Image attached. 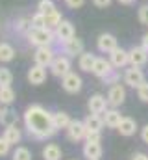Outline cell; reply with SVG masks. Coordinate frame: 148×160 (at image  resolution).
Returning a JSON list of instances; mask_svg holds the SVG:
<instances>
[{
    "instance_id": "obj_17",
    "label": "cell",
    "mask_w": 148,
    "mask_h": 160,
    "mask_svg": "<svg viewBox=\"0 0 148 160\" xmlns=\"http://www.w3.org/2000/svg\"><path fill=\"white\" fill-rule=\"evenodd\" d=\"M83 157L87 160H100V157H102L100 142H85L83 143Z\"/></svg>"
},
{
    "instance_id": "obj_30",
    "label": "cell",
    "mask_w": 148,
    "mask_h": 160,
    "mask_svg": "<svg viewBox=\"0 0 148 160\" xmlns=\"http://www.w3.org/2000/svg\"><path fill=\"white\" fill-rule=\"evenodd\" d=\"M56 9V4H54V0H39L37 2V11H41V13H50V11H54Z\"/></svg>"
},
{
    "instance_id": "obj_5",
    "label": "cell",
    "mask_w": 148,
    "mask_h": 160,
    "mask_svg": "<svg viewBox=\"0 0 148 160\" xmlns=\"http://www.w3.org/2000/svg\"><path fill=\"white\" fill-rule=\"evenodd\" d=\"M54 58H56V52H54L52 45H48V47H37L35 50H34V62H35L37 65H41V67H50V63L54 62Z\"/></svg>"
},
{
    "instance_id": "obj_28",
    "label": "cell",
    "mask_w": 148,
    "mask_h": 160,
    "mask_svg": "<svg viewBox=\"0 0 148 160\" xmlns=\"http://www.w3.org/2000/svg\"><path fill=\"white\" fill-rule=\"evenodd\" d=\"M44 21H46V28L56 30V26L63 21V17H61V13H59L58 9H54V11H50V13L44 15Z\"/></svg>"
},
{
    "instance_id": "obj_14",
    "label": "cell",
    "mask_w": 148,
    "mask_h": 160,
    "mask_svg": "<svg viewBox=\"0 0 148 160\" xmlns=\"http://www.w3.org/2000/svg\"><path fill=\"white\" fill-rule=\"evenodd\" d=\"M61 47H63V52H65L69 58H76V56H80V54H83V52H85L83 41L78 39V38H72V39L65 41Z\"/></svg>"
},
{
    "instance_id": "obj_4",
    "label": "cell",
    "mask_w": 148,
    "mask_h": 160,
    "mask_svg": "<svg viewBox=\"0 0 148 160\" xmlns=\"http://www.w3.org/2000/svg\"><path fill=\"white\" fill-rule=\"evenodd\" d=\"M145 82H146V77H145V71H143L141 67L130 65V69L124 71V84H126V86L137 89V88H139L141 84H145Z\"/></svg>"
},
{
    "instance_id": "obj_20",
    "label": "cell",
    "mask_w": 148,
    "mask_h": 160,
    "mask_svg": "<svg viewBox=\"0 0 148 160\" xmlns=\"http://www.w3.org/2000/svg\"><path fill=\"white\" fill-rule=\"evenodd\" d=\"M95 60L96 56L93 52H83L78 56V69H81L83 73H91L93 71V65H95Z\"/></svg>"
},
{
    "instance_id": "obj_44",
    "label": "cell",
    "mask_w": 148,
    "mask_h": 160,
    "mask_svg": "<svg viewBox=\"0 0 148 160\" xmlns=\"http://www.w3.org/2000/svg\"><path fill=\"white\" fill-rule=\"evenodd\" d=\"M118 2H120V4H124V6H130V4H133L135 0H118Z\"/></svg>"
},
{
    "instance_id": "obj_21",
    "label": "cell",
    "mask_w": 148,
    "mask_h": 160,
    "mask_svg": "<svg viewBox=\"0 0 148 160\" xmlns=\"http://www.w3.org/2000/svg\"><path fill=\"white\" fill-rule=\"evenodd\" d=\"M15 58V47L7 41H0V63H9Z\"/></svg>"
},
{
    "instance_id": "obj_45",
    "label": "cell",
    "mask_w": 148,
    "mask_h": 160,
    "mask_svg": "<svg viewBox=\"0 0 148 160\" xmlns=\"http://www.w3.org/2000/svg\"><path fill=\"white\" fill-rule=\"evenodd\" d=\"M0 112H2V108H0Z\"/></svg>"
},
{
    "instance_id": "obj_38",
    "label": "cell",
    "mask_w": 148,
    "mask_h": 160,
    "mask_svg": "<svg viewBox=\"0 0 148 160\" xmlns=\"http://www.w3.org/2000/svg\"><path fill=\"white\" fill-rule=\"evenodd\" d=\"M9 147H11V145H9L4 138H0V157H6V155L9 153Z\"/></svg>"
},
{
    "instance_id": "obj_2",
    "label": "cell",
    "mask_w": 148,
    "mask_h": 160,
    "mask_svg": "<svg viewBox=\"0 0 148 160\" xmlns=\"http://www.w3.org/2000/svg\"><path fill=\"white\" fill-rule=\"evenodd\" d=\"M26 39L30 45H34V47H48V45H52V43H56V34H54V30H50V28H30L28 30V34H26Z\"/></svg>"
},
{
    "instance_id": "obj_1",
    "label": "cell",
    "mask_w": 148,
    "mask_h": 160,
    "mask_svg": "<svg viewBox=\"0 0 148 160\" xmlns=\"http://www.w3.org/2000/svg\"><path fill=\"white\" fill-rule=\"evenodd\" d=\"M24 127L28 130V134L35 140H46V138H52L58 128L54 127V119H52V114L43 108L41 104H32L26 108L24 112Z\"/></svg>"
},
{
    "instance_id": "obj_33",
    "label": "cell",
    "mask_w": 148,
    "mask_h": 160,
    "mask_svg": "<svg viewBox=\"0 0 148 160\" xmlns=\"http://www.w3.org/2000/svg\"><path fill=\"white\" fill-rule=\"evenodd\" d=\"M13 160H32V153L26 147H17L13 151Z\"/></svg>"
},
{
    "instance_id": "obj_40",
    "label": "cell",
    "mask_w": 148,
    "mask_h": 160,
    "mask_svg": "<svg viewBox=\"0 0 148 160\" xmlns=\"http://www.w3.org/2000/svg\"><path fill=\"white\" fill-rule=\"evenodd\" d=\"M111 2H113V0H93V4H95L96 8H108Z\"/></svg>"
},
{
    "instance_id": "obj_9",
    "label": "cell",
    "mask_w": 148,
    "mask_h": 160,
    "mask_svg": "<svg viewBox=\"0 0 148 160\" xmlns=\"http://www.w3.org/2000/svg\"><path fill=\"white\" fill-rule=\"evenodd\" d=\"M85 134H87V128H85L83 121L72 119L71 125L67 127V138L71 142H81V140H85Z\"/></svg>"
},
{
    "instance_id": "obj_34",
    "label": "cell",
    "mask_w": 148,
    "mask_h": 160,
    "mask_svg": "<svg viewBox=\"0 0 148 160\" xmlns=\"http://www.w3.org/2000/svg\"><path fill=\"white\" fill-rule=\"evenodd\" d=\"M137 17H139V22H141V24H146L148 26V4H143V6L139 8Z\"/></svg>"
},
{
    "instance_id": "obj_24",
    "label": "cell",
    "mask_w": 148,
    "mask_h": 160,
    "mask_svg": "<svg viewBox=\"0 0 148 160\" xmlns=\"http://www.w3.org/2000/svg\"><path fill=\"white\" fill-rule=\"evenodd\" d=\"M63 153H61V147L58 143H46L44 149H43V158L44 160H61Z\"/></svg>"
},
{
    "instance_id": "obj_6",
    "label": "cell",
    "mask_w": 148,
    "mask_h": 160,
    "mask_svg": "<svg viewBox=\"0 0 148 160\" xmlns=\"http://www.w3.org/2000/svg\"><path fill=\"white\" fill-rule=\"evenodd\" d=\"M54 34H56V41H58V43H61V45H63L65 41L76 38V30H74L72 22H71V21H67V19H63V21L56 26Z\"/></svg>"
},
{
    "instance_id": "obj_18",
    "label": "cell",
    "mask_w": 148,
    "mask_h": 160,
    "mask_svg": "<svg viewBox=\"0 0 148 160\" xmlns=\"http://www.w3.org/2000/svg\"><path fill=\"white\" fill-rule=\"evenodd\" d=\"M102 118H104V125L106 127H109V128H118V125H120V121H122V114L117 110V108H108L104 114H102Z\"/></svg>"
},
{
    "instance_id": "obj_25",
    "label": "cell",
    "mask_w": 148,
    "mask_h": 160,
    "mask_svg": "<svg viewBox=\"0 0 148 160\" xmlns=\"http://www.w3.org/2000/svg\"><path fill=\"white\" fill-rule=\"evenodd\" d=\"M2 138H4L9 145H17V143L21 142L22 134H21V130L17 128V125H13V127H6V130H4V134H2Z\"/></svg>"
},
{
    "instance_id": "obj_19",
    "label": "cell",
    "mask_w": 148,
    "mask_h": 160,
    "mask_svg": "<svg viewBox=\"0 0 148 160\" xmlns=\"http://www.w3.org/2000/svg\"><path fill=\"white\" fill-rule=\"evenodd\" d=\"M117 130L120 132V136L130 138V136H133L137 132V121L132 119V118H122V121H120V125H118Z\"/></svg>"
},
{
    "instance_id": "obj_23",
    "label": "cell",
    "mask_w": 148,
    "mask_h": 160,
    "mask_svg": "<svg viewBox=\"0 0 148 160\" xmlns=\"http://www.w3.org/2000/svg\"><path fill=\"white\" fill-rule=\"evenodd\" d=\"M17 121H19V116H17L15 110H11L9 106L2 108V112H0V125H4V127H13V125H17Z\"/></svg>"
},
{
    "instance_id": "obj_10",
    "label": "cell",
    "mask_w": 148,
    "mask_h": 160,
    "mask_svg": "<svg viewBox=\"0 0 148 160\" xmlns=\"http://www.w3.org/2000/svg\"><path fill=\"white\" fill-rule=\"evenodd\" d=\"M126 101V88L122 86V84H113L109 88V91H108V102H109L113 108H117V106H120L122 102Z\"/></svg>"
},
{
    "instance_id": "obj_13",
    "label": "cell",
    "mask_w": 148,
    "mask_h": 160,
    "mask_svg": "<svg viewBox=\"0 0 148 160\" xmlns=\"http://www.w3.org/2000/svg\"><path fill=\"white\" fill-rule=\"evenodd\" d=\"M109 62L113 63V67H115V69H122V67L130 65V54H128V50H124V48L117 47V48L109 54Z\"/></svg>"
},
{
    "instance_id": "obj_22",
    "label": "cell",
    "mask_w": 148,
    "mask_h": 160,
    "mask_svg": "<svg viewBox=\"0 0 148 160\" xmlns=\"http://www.w3.org/2000/svg\"><path fill=\"white\" fill-rule=\"evenodd\" d=\"M85 128L87 130H96V132H102V127H104V118L100 114H89L85 118Z\"/></svg>"
},
{
    "instance_id": "obj_8",
    "label": "cell",
    "mask_w": 148,
    "mask_h": 160,
    "mask_svg": "<svg viewBox=\"0 0 148 160\" xmlns=\"http://www.w3.org/2000/svg\"><path fill=\"white\" fill-rule=\"evenodd\" d=\"M81 86H83V80H81L80 75H76L74 71L67 73V75L61 78V88H63L67 93H78V91L81 89Z\"/></svg>"
},
{
    "instance_id": "obj_16",
    "label": "cell",
    "mask_w": 148,
    "mask_h": 160,
    "mask_svg": "<svg viewBox=\"0 0 148 160\" xmlns=\"http://www.w3.org/2000/svg\"><path fill=\"white\" fill-rule=\"evenodd\" d=\"M113 69H115V67H113V63H111L109 60H106V58H96L91 73H93L95 77H98V78H104L106 75H109Z\"/></svg>"
},
{
    "instance_id": "obj_27",
    "label": "cell",
    "mask_w": 148,
    "mask_h": 160,
    "mask_svg": "<svg viewBox=\"0 0 148 160\" xmlns=\"http://www.w3.org/2000/svg\"><path fill=\"white\" fill-rule=\"evenodd\" d=\"M15 102V91L11 86H0V104L9 106Z\"/></svg>"
},
{
    "instance_id": "obj_32",
    "label": "cell",
    "mask_w": 148,
    "mask_h": 160,
    "mask_svg": "<svg viewBox=\"0 0 148 160\" xmlns=\"http://www.w3.org/2000/svg\"><path fill=\"white\" fill-rule=\"evenodd\" d=\"M30 21H32V26H34V28H46L44 13H41V11H35V13L30 17Z\"/></svg>"
},
{
    "instance_id": "obj_7",
    "label": "cell",
    "mask_w": 148,
    "mask_h": 160,
    "mask_svg": "<svg viewBox=\"0 0 148 160\" xmlns=\"http://www.w3.org/2000/svg\"><path fill=\"white\" fill-rule=\"evenodd\" d=\"M108 97L106 95H102V93H95V95H91L89 97V101H87V108H89V112L91 114H104L106 110H108Z\"/></svg>"
},
{
    "instance_id": "obj_31",
    "label": "cell",
    "mask_w": 148,
    "mask_h": 160,
    "mask_svg": "<svg viewBox=\"0 0 148 160\" xmlns=\"http://www.w3.org/2000/svg\"><path fill=\"white\" fill-rule=\"evenodd\" d=\"M13 84V73L7 67H0V86H11Z\"/></svg>"
},
{
    "instance_id": "obj_11",
    "label": "cell",
    "mask_w": 148,
    "mask_h": 160,
    "mask_svg": "<svg viewBox=\"0 0 148 160\" xmlns=\"http://www.w3.org/2000/svg\"><path fill=\"white\" fill-rule=\"evenodd\" d=\"M117 47H118V43H117V38L113 34H100L96 39V48L102 54H111Z\"/></svg>"
},
{
    "instance_id": "obj_42",
    "label": "cell",
    "mask_w": 148,
    "mask_h": 160,
    "mask_svg": "<svg viewBox=\"0 0 148 160\" xmlns=\"http://www.w3.org/2000/svg\"><path fill=\"white\" fill-rule=\"evenodd\" d=\"M132 160H148V155H145V153H135L132 157Z\"/></svg>"
},
{
    "instance_id": "obj_43",
    "label": "cell",
    "mask_w": 148,
    "mask_h": 160,
    "mask_svg": "<svg viewBox=\"0 0 148 160\" xmlns=\"http://www.w3.org/2000/svg\"><path fill=\"white\" fill-rule=\"evenodd\" d=\"M141 47H145V48L148 50V34H145V36H143V45H141Z\"/></svg>"
},
{
    "instance_id": "obj_35",
    "label": "cell",
    "mask_w": 148,
    "mask_h": 160,
    "mask_svg": "<svg viewBox=\"0 0 148 160\" xmlns=\"http://www.w3.org/2000/svg\"><path fill=\"white\" fill-rule=\"evenodd\" d=\"M137 97H139L143 102H148V82L141 84V86L137 88Z\"/></svg>"
},
{
    "instance_id": "obj_3",
    "label": "cell",
    "mask_w": 148,
    "mask_h": 160,
    "mask_svg": "<svg viewBox=\"0 0 148 160\" xmlns=\"http://www.w3.org/2000/svg\"><path fill=\"white\" fill-rule=\"evenodd\" d=\"M48 69H50V73H52L54 77L63 78L67 73H71V69H72V62H71V58H69L67 54H59V56L54 58V62L50 63Z\"/></svg>"
},
{
    "instance_id": "obj_12",
    "label": "cell",
    "mask_w": 148,
    "mask_h": 160,
    "mask_svg": "<svg viewBox=\"0 0 148 160\" xmlns=\"http://www.w3.org/2000/svg\"><path fill=\"white\" fill-rule=\"evenodd\" d=\"M130 54V65L133 67H143L148 63V50L145 47H133L128 50Z\"/></svg>"
},
{
    "instance_id": "obj_39",
    "label": "cell",
    "mask_w": 148,
    "mask_h": 160,
    "mask_svg": "<svg viewBox=\"0 0 148 160\" xmlns=\"http://www.w3.org/2000/svg\"><path fill=\"white\" fill-rule=\"evenodd\" d=\"M65 4L69 8H72V9H78V8H81L85 4V0H65Z\"/></svg>"
},
{
    "instance_id": "obj_36",
    "label": "cell",
    "mask_w": 148,
    "mask_h": 160,
    "mask_svg": "<svg viewBox=\"0 0 148 160\" xmlns=\"http://www.w3.org/2000/svg\"><path fill=\"white\" fill-rule=\"evenodd\" d=\"M85 142H102V134L96 130H87L85 134Z\"/></svg>"
},
{
    "instance_id": "obj_37",
    "label": "cell",
    "mask_w": 148,
    "mask_h": 160,
    "mask_svg": "<svg viewBox=\"0 0 148 160\" xmlns=\"http://www.w3.org/2000/svg\"><path fill=\"white\" fill-rule=\"evenodd\" d=\"M102 82H104V84H111V86H113V84H117V82H118V73L113 69L109 75H106V77L102 78Z\"/></svg>"
},
{
    "instance_id": "obj_15",
    "label": "cell",
    "mask_w": 148,
    "mask_h": 160,
    "mask_svg": "<svg viewBox=\"0 0 148 160\" xmlns=\"http://www.w3.org/2000/svg\"><path fill=\"white\" fill-rule=\"evenodd\" d=\"M26 78L28 82L32 84V86H41V84H44V80H46V67H41V65H32L30 69H28V75H26Z\"/></svg>"
},
{
    "instance_id": "obj_41",
    "label": "cell",
    "mask_w": 148,
    "mask_h": 160,
    "mask_svg": "<svg viewBox=\"0 0 148 160\" xmlns=\"http://www.w3.org/2000/svg\"><path fill=\"white\" fill-rule=\"evenodd\" d=\"M141 138H143L145 143H148V125H145V127L141 128Z\"/></svg>"
},
{
    "instance_id": "obj_26",
    "label": "cell",
    "mask_w": 148,
    "mask_h": 160,
    "mask_svg": "<svg viewBox=\"0 0 148 160\" xmlns=\"http://www.w3.org/2000/svg\"><path fill=\"white\" fill-rule=\"evenodd\" d=\"M52 119H54V127H56L58 130H61V128L67 130V127H69L71 121H72L67 112H56V114H52Z\"/></svg>"
},
{
    "instance_id": "obj_29",
    "label": "cell",
    "mask_w": 148,
    "mask_h": 160,
    "mask_svg": "<svg viewBox=\"0 0 148 160\" xmlns=\"http://www.w3.org/2000/svg\"><path fill=\"white\" fill-rule=\"evenodd\" d=\"M15 28H17V32H21V34H28V30L32 28V21H30V17H21V19H17V22H15Z\"/></svg>"
}]
</instances>
